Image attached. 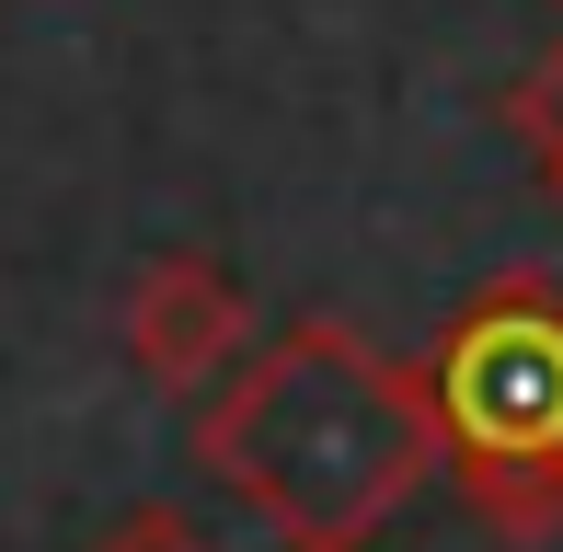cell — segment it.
<instances>
[{"instance_id":"cell-1","label":"cell","mask_w":563,"mask_h":552,"mask_svg":"<svg viewBox=\"0 0 563 552\" xmlns=\"http://www.w3.org/2000/svg\"><path fill=\"white\" fill-rule=\"evenodd\" d=\"M196 461L288 552H379V530L438 484V404L415 357L311 311L196 404Z\"/></svg>"},{"instance_id":"cell-2","label":"cell","mask_w":563,"mask_h":552,"mask_svg":"<svg viewBox=\"0 0 563 552\" xmlns=\"http://www.w3.org/2000/svg\"><path fill=\"white\" fill-rule=\"evenodd\" d=\"M426 404H438V472L483 530H563V288L541 265H506L449 311Z\"/></svg>"},{"instance_id":"cell-3","label":"cell","mask_w":563,"mask_h":552,"mask_svg":"<svg viewBox=\"0 0 563 552\" xmlns=\"http://www.w3.org/2000/svg\"><path fill=\"white\" fill-rule=\"evenodd\" d=\"M115 334H126V368H139L150 391L208 404L230 368L253 357V288H242L219 254H162V265H139Z\"/></svg>"},{"instance_id":"cell-4","label":"cell","mask_w":563,"mask_h":552,"mask_svg":"<svg viewBox=\"0 0 563 552\" xmlns=\"http://www.w3.org/2000/svg\"><path fill=\"white\" fill-rule=\"evenodd\" d=\"M506 128L529 139V162H563V35L506 81Z\"/></svg>"},{"instance_id":"cell-5","label":"cell","mask_w":563,"mask_h":552,"mask_svg":"<svg viewBox=\"0 0 563 552\" xmlns=\"http://www.w3.org/2000/svg\"><path fill=\"white\" fill-rule=\"evenodd\" d=\"M92 552H219V530H196L185 507H126L92 530Z\"/></svg>"},{"instance_id":"cell-6","label":"cell","mask_w":563,"mask_h":552,"mask_svg":"<svg viewBox=\"0 0 563 552\" xmlns=\"http://www.w3.org/2000/svg\"><path fill=\"white\" fill-rule=\"evenodd\" d=\"M541 196H552V208H563V162H541Z\"/></svg>"}]
</instances>
